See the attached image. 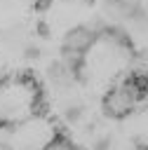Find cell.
<instances>
[{
  "label": "cell",
  "instance_id": "obj_1",
  "mask_svg": "<svg viewBox=\"0 0 148 150\" xmlns=\"http://www.w3.org/2000/svg\"><path fill=\"white\" fill-rule=\"evenodd\" d=\"M52 129L54 127L38 115V117H33V120H28V122H23L14 129L16 131V143L26 150H45V145L56 136Z\"/></svg>",
  "mask_w": 148,
  "mask_h": 150
},
{
  "label": "cell",
  "instance_id": "obj_2",
  "mask_svg": "<svg viewBox=\"0 0 148 150\" xmlns=\"http://www.w3.org/2000/svg\"><path fill=\"white\" fill-rule=\"evenodd\" d=\"M99 42V35L89 28V26H75V28H70L68 33H66V38H63V47L66 49H73V52H87V49H92L94 45Z\"/></svg>",
  "mask_w": 148,
  "mask_h": 150
},
{
  "label": "cell",
  "instance_id": "obj_3",
  "mask_svg": "<svg viewBox=\"0 0 148 150\" xmlns=\"http://www.w3.org/2000/svg\"><path fill=\"white\" fill-rule=\"evenodd\" d=\"M132 108H134V103L117 87H113L103 96V115H108V117H127L132 112Z\"/></svg>",
  "mask_w": 148,
  "mask_h": 150
},
{
  "label": "cell",
  "instance_id": "obj_4",
  "mask_svg": "<svg viewBox=\"0 0 148 150\" xmlns=\"http://www.w3.org/2000/svg\"><path fill=\"white\" fill-rule=\"evenodd\" d=\"M47 77H49V82H52L54 87H59V89H68V87L78 80L61 61H56V63H52V66L47 68Z\"/></svg>",
  "mask_w": 148,
  "mask_h": 150
},
{
  "label": "cell",
  "instance_id": "obj_5",
  "mask_svg": "<svg viewBox=\"0 0 148 150\" xmlns=\"http://www.w3.org/2000/svg\"><path fill=\"white\" fill-rule=\"evenodd\" d=\"M61 63H63L75 77H80V75H82V68H85V54L63 47V49H61Z\"/></svg>",
  "mask_w": 148,
  "mask_h": 150
},
{
  "label": "cell",
  "instance_id": "obj_6",
  "mask_svg": "<svg viewBox=\"0 0 148 150\" xmlns=\"http://www.w3.org/2000/svg\"><path fill=\"white\" fill-rule=\"evenodd\" d=\"M45 150H78V148H75V145H73L63 134H56V136L45 145Z\"/></svg>",
  "mask_w": 148,
  "mask_h": 150
},
{
  "label": "cell",
  "instance_id": "obj_7",
  "mask_svg": "<svg viewBox=\"0 0 148 150\" xmlns=\"http://www.w3.org/2000/svg\"><path fill=\"white\" fill-rule=\"evenodd\" d=\"M63 115H66V120H68L70 124H78V122L85 117V108H82L80 103H68L66 110H63Z\"/></svg>",
  "mask_w": 148,
  "mask_h": 150
},
{
  "label": "cell",
  "instance_id": "obj_8",
  "mask_svg": "<svg viewBox=\"0 0 148 150\" xmlns=\"http://www.w3.org/2000/svg\"><path fill=\"white\" fill-rule=\"evenodd\" d=\"M92 150H113V138H110V136H101V138H96L94 145H92Z\"/></svg>",
  "mask_w": 148,
  "mask_h": 150
},
{
  "label": "cell",
  "instance_id": "obj_9",
  "mask_svg": "<svg viewBox=\"0 0 148 150\" xmlns=\"http://www.w3.org/2000/svg\"><path fill=\"white\" fill-rule=\"evenodd\" d=\"M23 54H26L28 59H38V56H40V49L31 45V47H26V49H23Z\"/></svg>",
  "mask_w": 148,
  "mask_h": 150
},
{
  "label": "cell",
  "instance_id": "obj_10",
  "mask_svg": "<svg viewBox=\"0 0 148 150\" xmlns=\"http://www.w3.org/2000/svg\"><path fill=\"white\" fill-rule=\"evenodd\" d=\"M49 5H52V0H38V2H35V7H38V9H47Z\"/></svg>",
  "mask_w": 148,
  "mask_h": 150
},
{
  "label": "cell",
  "instance_id": "obj_11",
  "mask_svg": "<svg viewBox=\"0 0 148 150\" xmlns=\"http://www.w3.org/2000/svg\"><path fill=\"white\" fill-rule=\"evenodd\" d=\"M38 33H40V35H49V28H47L45 23H40V26H38Z\"/></svg>",
  "mask_w": 148,
  "mask_h": 150
},
{
  "label": "cell",
  "instance_id": "obj_12",
  "mask_svg": "<svg viewBox=\"0 0 148 150\" xmlns=\"http://www.w3.org/2000/svg\"><path fill=\"white\" fill-rule=\"evenodd\" d=\"M0 150H12V145H7L5 141H0Z\"/></svg>",
  "mask_w": 148,
  "mask_h": 150
},
{
  "label": "cell",
  "instance_id": "obj_13",
  "mask_svg": "<svg viewBox=\"0 0 148 150\" xmlns=\"http://www.w3.org/2000/svg\"><path fill=\"white\" fill-rule=\"evenodd\" d=\"M2 84H5V77L0 75V91H2Z\"/></svg>",
  "mask_w": 148,
  "mask_h": 150
}]
</instances>
